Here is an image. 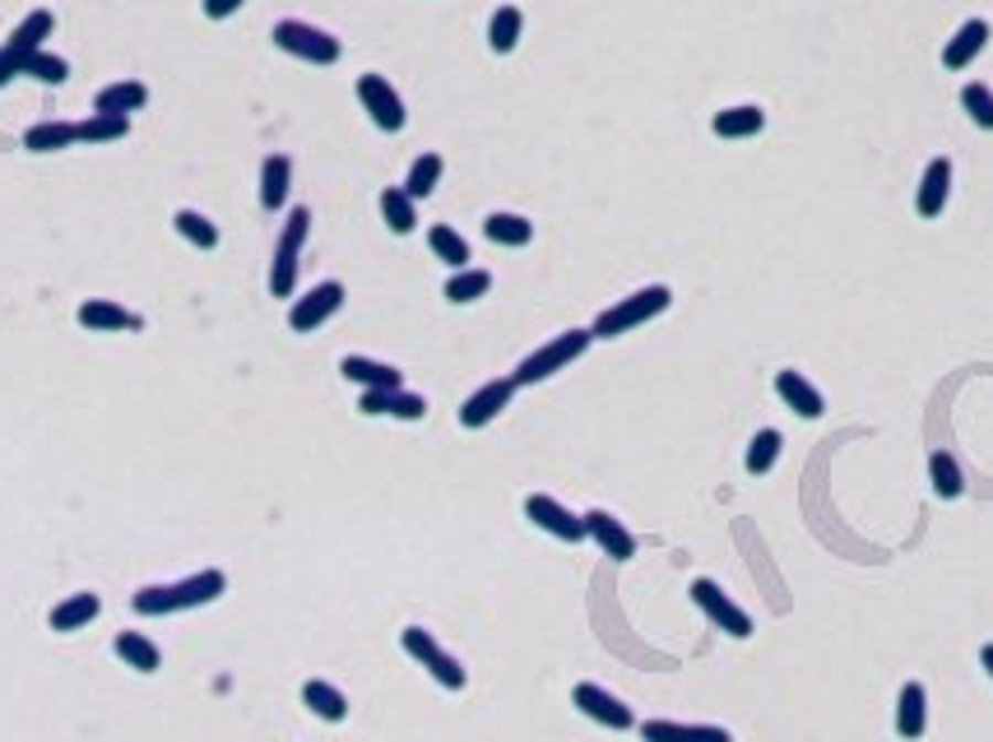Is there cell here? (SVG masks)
<instances>
[{
	"label": "cell",
	"instance_id": "obj_1",
	"mask_svg": "<svg viewBox=\"0 0 993 742\" xmlns=\"http://www.w3.org/2000/svg\"><path fill=\"white\" fill-rule=\"evenodd\" d=\"M223 590H228V576L223 571H195L186 580H172V584H145V590H135V613L140 617H168V613H182V609H205V603H214Z\"/></svg>",
	"mask_w": 993,
	"mask_h": 742
},
{
	"label": "cell",
	"instance_id": "obj_2",
	"mask_svg": "<svg viewBox=\"0 0 993 742\" xmlns=\"http://www.w3.org/2000/svg\"><path fill=\"white\" fill-rule=\"evenodd\" d=\"M669 302H673V292H669L664 283L637 288V292H627V298H618L608 311H599L595 325H590V334H595V340H618V334H631L637 325H645V321L660 316V311H669Z\"/></svg>",
	"mask_w": 993,
	"mask_h": 742
},
{
	"label": "cell",
	"instance_id": "obj_3",
	"mask_svg": "<svg viewBox=\"0 0 993 742\" xmlns=\"http://www.w3.org/2000/svg\"><path fill=\"white\" fill-rule=\"evenodd\" d=\"M590 344H595V334H590V330H562L557 340H548L544 348H534L525 363L511 372V380H515V386H538V380L557 376L562 367H572Z\"/></svg>",
	"mask_w": 993,
	"mask_h": 742
},
{
	"label": "cell",
	"instance_id": "obj_4",
	"mask_svg": "<svg viewBox=\"0 0 993 742\" xmlns=\"http://www.w3.org/2000/svg\"><path fill=\"white\" fill-rule=\"evenodd\" d=\"M275 47L288 52V56H298V61H311V65H334L344 56L340 37L307 24V19H279V24H275Z\"/></svg>",
	"mask_w": 993,
	"mask_h": 742
},
{
	"label": "cell",
	"instance_id": "obj_5",
	"mask_svg": "<svg viewBox=\"0 0 993 742\" xmlns=\"http://www.w3.org/2000/svg\"><path fill=\"white\" fill-rule=\"evenodd\" d=\"M311 233V209H292L288 223H284V237L275 246V265H269V292L275 298H292V288H298V256H302V241Z\"/></svg>",
	"mask_w": 993,
	"mask_h": 742
},
{
	"label": "cell",
	"instance_id": "obj_6",
	"mask_svg": "<svg viewBox=\"0 0 993 742\" xmlns=\"http://www.w3.org/2000/svg\"><path fill=\"white\" fill-rule=\"evenodd\" d=\"M399 645H404V655L418 659L427 673H433V682H441L446 691H465L469 673L460 668L456 655H446L433 632H423V626H404V632H399Z\"/></svg>",
	"mask_w": 993,
	"mask_h": 742
},
{
	"label": "cell",
	"instance_id": "obj_7",
	"mask_svg": "<svg viewBox=\"0 0 993 742\" xmlns=\"http://www.w3.org/2000/svg\"><path fill=\"white\" fill-rule=\"evenodd\" d=\"M52 10H33L24 24H19L14 33H10V42L0 47V88H6L14 75H24V65H29V56L33 52H42V42L52 37Z\"/></svg>",
	"mask_w": 993,
	"mask_h": 742
},
{
	"label": "cell",
	"instance_id": "obj_8",
	"mask_svg": "<svg viewBox=\"0 0 993 742\" xmlns=\"http://www.w3.org/2000/svg\"><path fill=\"white\" fill-rule=\"evenodd\" d=\"M692 603L719 626V632H729L734 641H748V636H752V617L743 613L738 603H734L725 590H719L715 580H692Z\"/></svg>",
	"mask_w": 993,
	"mask_h": 742
},
{
	"label": "cell",
	"instance_id": "obj_9",
	"mask_svg": "<svg viewBox=\"0 0 993 742\" xmlns=\"http://www.w3.org/2000/svg\"><path fill=\"white\" fill-rule=\"evenodd\" d=\"M357 103L367 107V117L381 126V130H404V121H409V111H404V98L395 94V84L386 75H357Z\"/></svg>",
	"mask_w": 993,
	"mask_h": 742
},
{
	"label": "cell",
	"instance_id": "obj_10",
	"mask_svg": "<svg viewBox=\"0 0 993 742\" xmlns=\"http://www.w3.org/2000/svg\"><path fill=\"white\" fill-rule=\"evenodd\" d=\"M340 307H344V283L325 279V283H316L311 292H302V298L288 307V325L298 334H311V330H321Z\"/></svg>",
	"mask_w": 993,
	"mask_h": 742
},
{
	"label": "cell",
	"instance_id": "obj_11",
	"mask_svg": "<svg viewBox=\"0 0 993 742\" xmlns=\"http://www.w3.org/2000/svg\"><path fill=\"white\" fill-rule=\"evenodd\" d=\"M572 706L585 714V719H595V724H604V729H637V714H631V706H622L613 691H604L599 682H576L572 687Z\"/></svg>",
	"mask_w": 993,
	"mask_h": 742
},
{
	"label": "cell",
	"instance_id": "obj_12",
	"mask_svg": "<svg viewBox=\"0 0 993 742\" xmlns=\"http://www.w3.org/2000/svg\"><path fill=\"white\" fill-rule=\"evenodd\" d=\"M525 515L544 534L562 538V544H580V538H585V515L567 510L557 497H548V492H534V497H525Z\"/></svg>",
	"mask_w": 993,
	"mask_h": 742
},
{
	"label": "cell",
	"instance_id": "obj_13",
	"mask_svg": "<svg viewBox=\"0 0 993 742\" xmlns=\"http://www.w3.org/2000/svg\"><path fill=\"white\" fill-rule=\"evenodd\" d=\"M515 380L506 376V380H488V386H479L465 404H460V427H469V432H479V427H488L502 409H511V399H515Z\"/></svg>",
	"mask_w": 993,
	"mask_h": 742
},
{
	"label": "cell",
	"instance_id": "obj_14",
	"mask_svg": "<svg viewBox=\"0 0 993 742\" xmlns=\"http://www.w3.org/2000/svg\"><path fill=\"white\" fill-rule=\"evenodd\" d=\"M585 538H595V544L604 548V557H613V561L637 557V538H631V529L608 510H585Z\"/></svg>",
	"mask_w": 993,
	"mask_h": 742
},
{
	"label": "cell",
	"instance_id": "obj_15",
	"mask_svg": "<svg viewBox=\"0 0 993 742\" xmlns=\"http://www.w3.org/2000/svg\"><path fill=\"white\" fill-rule=\"evenodd\" d=\"M357 409H363L367 418H399V422H418L427 413V399L414 395V390H363V399H357Z\"/></svg>",
	"mask_w": 993,
	"mask_h": 742
},
{
	"label": "cell",
	"instance_id": "obj_16",
	"mask_svg": "<svg viewBox=\"0 0 993 742\" xmlns=\"http://www.w3.org/2000/svg\"><path fill=\"white\" fill-rule=\"evenodd\" d=\"M641 742H734L729 729L719 724H679V719H645Z\"/></svg>",
	"mask_w": 993,
	"mask_h": 742
},
{
	"label": "cell",
	"instance_id": "obj_17",
	"mask_svg": "<svg viewBox=\"0 0 993 742\" xmlns=\"http://www.w3.org/2000/svg\"><path fill=\"white\" fill-rule=\"evenodd\" d=\"M952 200V159H933L919 176V191H915V209L923 218H938Z\"/></svg>",
	"mask_w": 993,
	"mask_h": 742
},
{
	"label": "cell",
	"instance_id": "obj_18",
	"mask_svg": "<svg viewBox=\"0 0 993 742\" xmlns=\"http://www.w3.org/2000/svg\"><path fill=\"white\" fill-rule=\"evenodd\" d=\"M340 372H344V380H353V386H363V390H399L404 386L399 367L376 363V357H363V353H349Z\"/></svg>",
	"mask_w": 993,
	"mask_h": 742
},
{
	"label": "cell",
	"instance_id": "obj_19",
	"mask_svg": "<svg viewBox=\"0 0 993 742\" xmlns=\"http://www.w3.org/2000/svg\"><path fill=\"white\" fill-rule=\"evenodd\" d=\"M984 47H989V19H965V24L952 33V42L942 47V65L947 71H965Z\"/></svg>",
	"mask_w": 993,
	"mask_h": 742
},
{
	"label": "cell",
	"instance_id": "obj_20",
	"mask_svg": "<svg viewBox=\"0 0 993 742\" xmlns=\"http://www.w3.org/2000/svg\"><path fill=\"white\" fill-rule=\"evenodd\" d=\"M923 729H929V691H923V682H906L896 701V733L915 742L923 738Z\"/></svg>",
	"mask_w": 993,
	"mask_h": 742
},
{
	"label": "cell",
	"instance_id": "obj_21",
	"mask_svg": "<svg viewBox=\"0 0 993 742\" xmlns=\"http://www.w3.org/2000/svg\"><path fill=\"white\" fill-rule=\"evenodd\" d=\"M776 395L784 399V409H794L799 418H822L826 413V399L818 395L812 380H803V372H780L776 376Z\"/></svg>",
	"mask_w": 993,
	"mask_h": 742
},
{
	"label": "cell",
	"instance_id": "obj_22",
	"mask_svg": "<svg viewBox=\"0 0 993 742\" xmlns=\"http://www.w3.org/2000/svg\"><path fill=\"white\" fill-rule=\"evenodd\" d=\"M79 325L84 330H98V334H117V330H140V316L126 307H117L111 298H88L79 307Z\"/></svg>",
	"mask_w": 993,
	"mask_h": 742
},
{
	"label": "cell",
	"instance_id": "obj_23",
	"mask_svg": "<svg viewBox=\"0 0 993 742\" xmlns=\"http://www.w3.org/2000/svg\"><path fill=\"white\" fill-rule=\"evenodd\" d=\"M711 130L719 135V140H752V135H761V130H766V111H761V107H752V103H743V107H725V111H715Z\"/></svg>",
	"mask_w": 993,
	"mask_h": 742
},
{
	"label": "cell",
	"instance_id": "obj_24",
	"mask_svg": "<svg viewBox=\"0 0 993 742\" xmlns=\"http://www.w3.org/2000/svg\"><path fill=\"white\" fill-rule=\"evenodd\" d=\"M149 103V88L140 79H117L94 94V111H111V117H130V111H140Z\"/></svg>",
	"mask_w": 993,
	"mask_h": 742
},
{
	"label": "cell",
	"instance_id": "obj_25",
	"mask_svg": "<svg viewBox=\"0 0 993 742\" xmlns=\"http://www.w3.org/2000/svg\"><path fill=\"white\" fill-rule=\"evenodd\" d=\"M292 191V163L288 153H269L260 163V205L265 209H284V200Z\"/></svg>",
	"mask_w": 993,
	"mask_h": 742
},
{
	"label": "cell",
	"instance_id": "obj_26",
	"mask_svg": "<svg viewBox=\"0 0 993 742\" xmlns=\"http://www.w3.org/2000/svg\"><path fill=\"white\" fill-rule=\"evenodd\" d=\"M302 706H307L316 719H325V724H344V719H349L344 691H340V687H330V682H321V678H311V682L302 687Z\"/></svg>",
	"mask_w": 993,
	"mask_h": 742
},
{
	"label": "cell",
	"instance_id": "obj_27",
	"mask_svg": "<svg viewBox=\"0 0 993 742\" xmlns=\"http://www.w3.org/2000/svg\"><path fill=\"white\" fill-rule=\"evenodd\" d=\"M98 613H103L98 594H88V590H84V594H71V599H61L56 609H52V617H47V622H52V632H79V626H88V622H94Z\"/></svg>",
	"mask_w": 993,
	"mask_h": 742
},
{
	"label": "cell",
	"instance_id": "obj_28",
	"mask_svg": "<svg viewBox=\"0 0 993 742\" xmlns=\"http://www.w3.org/2000/svg\"><path fill=\"white\" fill-rule=\"evenodd\" d=\"M483 233H488V241H496V246H530V241H534V223H530L525 214L496 209V214L483 218Z\"/></svg>",
	"mask_w": 993,
	"mask_h": 742
},
{
	"label": "cell",
	"instance_id": "obj_29",
	"mask_svg": "<svg viewBox=\"0 0 993 742\" xmlns=\"http://www.w3.org/2000/svg\"><path fill=\"white\" fill-rule=\"evenodd\" d=\"M521 29H525L521 6H496V10H492V24H488V47H492L496 56L515 52V42H521Z\"/></svg>",
	"mask_w": 993,
	"mask_h": 742
},
{
	"label": "cell",
	"instance_id": "obj_30",
	"mask_svg": "<svg viewBox=\"0 0 993 742\" xmlns=\"http://www.w3.org/2000/svg\"><path fill=\"white\" fill-rule=\"evenodd\" d=\"M381 218H386V228L391 233H414L418 228V209H414V195L404 191V186H386L381 191Z\"/></svg>",
	"mask_w": 993,
	"mask_h": 742
},
{
	"label": "cell",
	"instance_id": "obj_31",
	"mask_svg": "<svg viewBox=\"0 0 993 742\" xmlns=\"http://www.w3.org/2000/svg\"><path fill=\"white\" fill-rule=\"evenodd\" d=\"M75 140H79V126L75 121H38L33 130H24V149H33V153L71 149Z\"/></svg>",
	"mask_w": 993,
	"mask_h": 742
},
{
	"label": "cell",
	"instance_id": "obj_32",
	"mask_svg": "<svg viewBox=\"0 0 993 742\" xmlns=\"http://www.w3.org/2000/svg\"><path fill=\"white\" fill-rule=\"evenodd\" d=\"M117 659L135 673H158V664H163V655H158V645L145 636V632H121L117 636Z\"/></svg>",
	"mask_w": 993,
	"mask_h": 742
},
{
	"label": "cell",
	"instance_id": "obj_33",
	"mask_svg": "<svg viewBox=\"0 0 993 742\" xmlns=\"http://www.w3.org/2000/svg\"><path fill=\"white\" fill-rule=\"evenodd\" d=\"M780 445H784V437L776 432V427H761V432L752 437V445H748V460H743V464H748V474H752V478H766V474H771L776 460H780Z\"/></svg>",
	"mask_w": 993,
	"mask_h": 742
},
{
	"label": "cell",
	"instance_id": "obj_34",
	"mask_svg": "<svg viewBox=\"0 0 993 742\" xmlns=\"http://www.w3.org/2000/svg\"><path fill=\"white\" fill-rule=\"evenodd\" d=\"M427 246H433V256L446 260L450 269H469V241H465L456 228H446V223H433V233H427Z\"/></svg>",
	"mask_w": 993,
	"mask_h": 742
},
{
	"label": "cell",
	"instance_id": "obj_35",
	"mask_svg": "<svg viewBox=\"0 0 993 742\" xmlns=\"http://www.w3.org/2000/svg\"><path fill=\"white\" fill-rule=\"evenodd\" d=\"M488 288H492V275H488V269H456V275L446 279V302H456V307L479 302Z\"/></svg>",
	"mask_w": 993,
	"mask_h": 742
},
{
	"label": "cell",
	"instance_id": "obj_36",
	"mask_svg": "<svg viewBox=\"0 0 993 742\" xmlns=\"http://www.w3.org/2000/svg\"><path fill=\"white\" fill-rule=\"evenodd\" d=\"M929 478H933V492H938L942 502H952V497H961V492H965L961 464L947 455V451H933V455H929Z\"/></svg>",
	"mask_w": 993,
	"mask_h": 742
},
{
	"label": "cell",
	"instance_id": "obj_37",
	"mask_svg": "<svg viewBox=\"0 0 993 742\" xmlns=\"http://www.w3.org/2000/svg\"><path fill=\"white\" fill-rule=\"evenodd\" d=\"M177 233H182L191 246H200V251H214L218 246V223L214 218H205V214H195V209H177Z\"/></svg>",
	"mask_w": 993,
	"mask_h": 742
},
{
	"label": "cell",
	"instance_id": "obj_38",
	"mask_svg": "<svg viewBox=\"0 0 993 742\" xmlns=\"http://www.w3.org/2000/svg\"><path fill=\"white\" fill-rule=\"evenodd\" d=\"M437 182H441V153H418L409 176H404V191H409L414 200H423V195L437 191Z\"/></svg>",
	"mask_w": 993,
	"mask_h": 742
},
{
	"label": "cell",
	"instance_id": "obj_39",
	"mask_svg": "<svg viewBox=\"0 0 993 742\" xmlns=\"http://www.w3.org/2000/svg\"><path fill=\"white\" fill-rule=\"evenodd\" d=\"M130 130V117H111V111H94L88 121H79V140L84 144H111Z\"/></svg>",
	"mask_w": 993,
	"mask_h": 742
},
{
	"label": "cell",
	"instance_id": "obj_40",
	"mask_svg": "<svg viewBox=\"0 0 993 742\" xmlns=\"http://www.w3.org/2000/svg\"><path fill=\"white\" fill-rule=\"evenodd\" d=\"M961 107L970 111V121L980 130H993V88L989 84H965L961 88Z\"/></svg>",
	"mask_w": 993,
	"mask_h": 742
},
{
	"label": "cell",
	"instance_id": "obj_41",
	"mask_svg": "<svg viewBox=\"0 0 993 742\" xmlns=\"http://www.w3.org/2000/svg\"><path fill=\"white\" fill-rule=\"evenodd\" d=\"M24 75H33V79H42V84H65V79H71V65H65V56H56V52L42 47V52L29 56Z\"/></svg>",
	"mask_w": 993,
	"mask_h": 742
},
{
	"label": "cell",
	"instance_id": "obj_42",
	"mask_svg": "<svg viewBox=\"0 0 993 742\" xmlns=\"http://www.w3.org/2000/svg\"><path fill=\"white\" fill-rule=\"evenodd\" d=\"M242 10V0H205V14L210 19H228V14H237Z\"/></svg>",
	"mask_w": 993,
	"mask_h": 742
},
{
	"label": "cell",
	"instance_id": "obj_43",
	"mask_svg": "<svg viewBox=\"0 0 993 742\" xmlns=\"http://www.w3.org/2000/svg\"><path fill=\"white\" fill-rule=\"evenodd\" d=\"M980 664H984V673L993 678V645H984V649H980Z\"/></svg>",
	"mask_w": 993,
	"mask_h": 742
}]
</instances>
